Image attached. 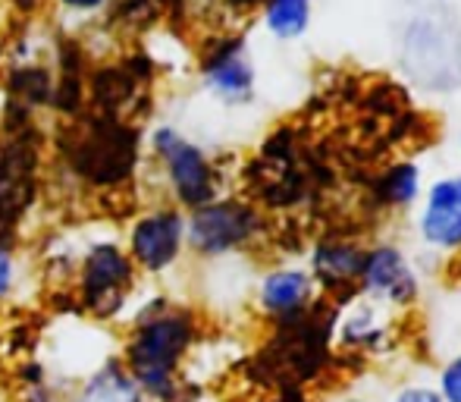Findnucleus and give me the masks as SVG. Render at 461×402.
Listing matches in <instances>:
<instances>
[{
	"instance_id": "nucleus-22",
	"label": "nucleus",
	"mask_w": 461,
	"mask_h": 402,
	"mask_svg": "<svg viewBox=\"0 0 461 402\" xmlns=\"http://www.w3.org/2000/svg\"><path fill=\"white\" fill-rule=\"evenodd\" d=\"M458 148H461V135H458Z\"/></svg>"
},
{
	"instance_id": "nucleus-3",
	"label": "nucleus",
	"mask_w": 461,
	"mask_h": 402,
	"mask_svg": "<svg viewBox=\"0 0 461 402\" xmlns=\"http://www.w3.org/2000/svg\"><path fill=\"white\" fill-rule=\"evenodd\" d=\"M267 233V217L249 198L217 196L201 207L185 211V251L194 258H226L251 249Z\"/></svg>"
},
{
	"instance_id": "nucleus-19",
	"label": "nucleus",
	"mask_w": 461,
	"mask_h": 402,
	"mask_svg": "<svg viewBox=\"0 0 461 402\" xmlns=\"http://www.w3.org/2000/svg\"><path fill=\"white\" fill-rule=\"evenodd\" d=\"M226 6H230L232 13H255L264 6V0H223Z\"/></svg>"
},
{
	"instance_id": "nucleus-12",
	"label": "nucleus",
	"mask_w": 461,
	"mask_h": 402,
	"mask_svg": "<svg viewBox=\"0 0 461 402\" xmlns=\"http://www.w3.org/2000/svg\"><path fill=\"white\" fill-rule=\"evenodd\" d=\"M370 196H374V205H380L383 211H408L424 196V170H420L418 160H393L374 177Z\"/></svg>"
},
{
	"instance_id": "nucleus-13",
	"label": "nucleus",
	"mask_w": 461,
	"mask_h": 402,
	"mask_svg": "<svg viewBox=\"0 0 461 402\" xmlns=\"http://www.w3.org/2000/svg\"><path fill=\"white\" fill-rule=\"evenodd\" d=\"M67 402H148L120 355L101 361Z\"/></svg>"
},
{
	"instance_id": "nucleus-16",
	"label": "nucleus",
	"mask_w": 461,
	"mask_h": 402,
	"mask_svg": "<svg viewBox=\"0 0 461 402\" xmlns=\"http://www.w3.org/2000/svg\"><path fill=\"white\" fill-rule=\"evenodd\" d=\"M16 287V255H13L10 242L0 239V302H6Z\"/></svg>"
},
{
	"instance_id": "nucleus-10",
	"label": "nucleus",
	"mask_w": 461,
	"mask_h": 402,
	"mask_svg": "<svg viewBox=\"0 0 461 402\" xmlns=\"http://www.w3.org/2000/svg\"><path fill=\"white\" fill-rule=\"evenodd\" d=\"M418 236L437 251H461V201L456 177H439L420 196Z\"/></svg>"
},
{
	"instance_id": "nucleus-6",
	"label": "nucleus",
	"mask_w": 461,
	"mask_h": 402,
	"mask_svg": "<svg viewBox=\"0 0 461 402\" xmlns=\"http://www.w3.org/2000/svg\"><path fill=\"white\" fill-rule=\"evenodd\" d=\"M69 158H73V170L82 179L95 186H116L126 177H132L135 158H139V139L126 123L107 116L82 132L76 148H69Z\"/></svg>"
},
{
	"instance_id": "nucleus-20",
	"label": "nucleus",
	"mask_w": 461,
	"mask_h": 402,
	"mask_svg": "<svg viewBox=\"0 0 461 402\" xmlns=\"http://www.w3.org/2000/svg\"><path fill=\"white\" fill-rule=\"evenodd\" d=\"M336 402H374V399H367V397H342V399H336Z\"/></svg>"
},
{
	"instance_id": "nucleus-4",
	"label": "nucleus",
	"mask_w": 461,
	"mask_h": 402,
	"mask_svg": "<svg viewBox=\"0 0 461 402\" xmlns=\"http://www.w3.org/2000/svg\"><path fill=\"white\" fill-rule=\"evenodd\" d=\"M139 283V268L126 245L97 239L76 258V305L95 321H113L126 311Z\"/></svg>"
},
{
	"instance_id": "nucleus-2",
	"label": "nucleus",
	"mask_w": 461,
	"mask_h": 402,
	"mask_svg": "<svg viewBox=\"0 0 461 402\" xmlns=\"http://www.w3.org/2000/svg\"><path fill=\"white\" fill-rule=\"evenodd\" d=\"M148 151L158 160L170 201L183 211L201 207L223 196V173L213 158L176 126H154L148 132Z\"/></svg>"
},
{
	"instance_id": "nucleus-8",
	"label": "nucleus",
	"mask_w": 461,
	"mask_h": 402,
	"mask_svg": "<svg viewBox=\"0 0 461 402\" xmlns=\"http://www.w3.org/2000/svg\"><path fill=\"white\" fill-rule=\"evenodd\" d=\"M201 86L226 107H242L255 98V63L242 38L226 35L201 54Z\"/></svg>"
},
{
	"instance_id": "nucleus-7",
	"label": "nucleus",
	"mask_w": 461,
	"mask_h": 402,
	"mask_svg": "<svg viewBox=\"0 0 461 402\" xmlns=\"http://www.w3.org/2000/svg\"><path fill=\"white\" fill-rule=\"evenodd\" d=\"M358 296L367 302H383L389 308H411L418 302L420 280L402 245H365V258H361L358 270Z\"/></svg>"
},
{
	"instance_id": "nucleus-9",
	"label": "nucleus",
	"mask_w": 461,
	"mask_h": 402,
	"mask_svg": "<svg viewBox=\"0 0 461 402\" xmlns=\"http://www.w3.org/2000/svg\"><path fill=\"white\" fill-rule=\"evenodd\" d=\"M317 293L321 289H317L308 268L279 264V268H270L258 283V308H261L264 317L283 324L314 308Z\"/></svg>"
},
{
	"instance_id": "nucleus-11",
	"label": "nucleus",
	"mask_w": 461,
	"mask_h": 402,
	"mask_svg": "<svg viewBox=\"0 0 461 402\" xmlns=\"http://www.w3.org/2000/svg\"><path fill=\"white\" fill-rule=\"evenodd\" d=\"M365 258V245L348 236H323L314 242L308 258V270L317 289L327 293H358V270Z\"/></svg>"
},
{
	"instance_id": "nucleus-14",
	"label": "nucleus",
	"mask_w": 461,
	"mask_h": 402,
	"mask_svg": "<svg viewBox=\"0 0 461 402\" xmlns=\"http://www.w3.org/2000/svg\"><path fill=\"white\" fill-rule=\"evenodd\" d=\"M314 0H264L261 25L276 41H295L311 29Z\"/></svg>"
},
{
	"instance_id": "nucleus-17",
	"label": "nucleus",
	"mask_w": 461,
	"mask_h": 402,
	"mask_svg": "<svg viewBox=\"0 0 461 402\" xmlns=\"http://www.w3.org/2000/svg\"><path fill=\"white\" fill-rule=\"evenodd\" d=\"M389 402H443L439 390L433 384H405L389 397Z\"/></svg>"
},
{
	"instance_id": "nucleus-1",
	"label": "nucleus",
	"mask_w": 461,
	"mask_h": 402,
	"mask_svg": "<svg viewBox=\"0 0 461 402\" xmlns=\"http://www.w3.org/2000/svg\"><path fill=\"white\" fill-rule=\"evenodd\" d=\"M201 333V321L188 305L151 299L135 311L122 340V365L141 387L148 402H176L179 371Z\"/></svg>"
},
{
	"instance_id": "nucleus-5",
	"label": "nucleus",
	"mask_w": 461,
	"mask_h": 402,
	"mask_svg": "<svg viewBox=\"0 0 461 402\" xmlns=\"http://www.w3.org/2000/svg\"><path fill=\"white\" fill-rule=\"evenodd\" d=\"M126 251L139 274L164 277L185 255V211L170 205H154L129 224Z\"/></svg>"
},
{
	"instance_id": "nucleus-15",
	"label": "nucleus",
	"mask_w": 461,
	"mask_h": 402,
	"mask_svg": "<svg viewBox=\"0 0 461 402\" xmlns=\"http://www.w3.org/2000/svg\"><path fill=\"white\" fill-rule=\"evenodd\" d=\"M433 387L439 390L443 402H461V352L452 355V359L439 368L437 384H433Z\"/></svg>"
},
{
	"instance_id": "nucleus-18",
	"label": "nucleus",
	"mask_w": 461,
	"mask_h": 402,
	"mask_svg": "<svg viewBox=\"0 0 461 402\" xmlns=\"http://www.w3.org/2000/svg\"><path fill=\"white\" fill-rule=\"evenodd\" d=\"M67 10H76V13H95V10H101L107 0H60Z\"/></svg>"
},
{
	"instance_id": "nucleus-21",
	"label": "nucleus",
	"mask_w": 461,
	"mask_h": 402,
	"mask_svg": "<svg viewBox=\"0 0 461 402\" xmlns=\"http://www.w3.org/2000/svg\"><path fill=\"white\" fill-rule=\"evenodd\" d=\"M456 189H458V201H461V177H456Z\"/></svg>"
}]
</instances>
